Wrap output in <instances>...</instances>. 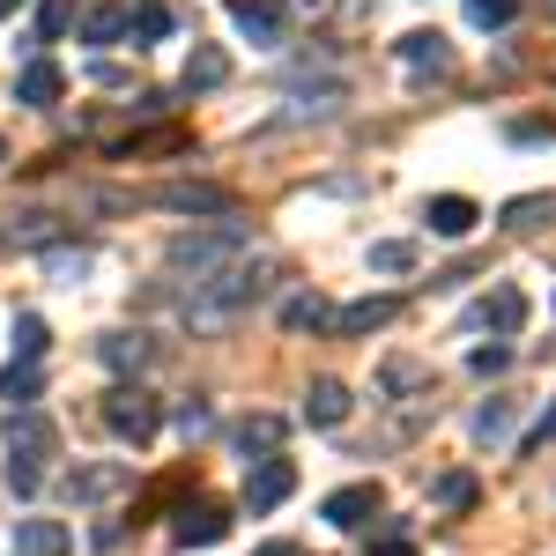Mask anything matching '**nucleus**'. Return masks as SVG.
<instances>
[{"label": "nucleus", "instance_id": "6", "mask_svg": "<svg viewBox=\"0 0 556 556\" xmlns=\"http://www.w3.org/2000/svg\"><path fill=\"white\" fill-rule=\"evenodd\" d=\"M149 201H156V208H172V215H238V201H230L223 186H193V178H178V186H156Z\"/></svg>", "mask_w": 556, "mask_h": 556}, {"label": "nucleus", "instance_id": "13", "mask_svg": "<svg viewBox=\"0 0 556 556\" xmlns=\"http://www.w3.org/2000/svg\"><path fill=\"white\" fill-rule=\"evenodd\" d=\"M15 556H67V527L60 519H15Z\"/></svg>", "mask_w": 556, "mask_h": 556}, {"label": "nucleus", "instance_id": "10", "mask_svg": "<svg viewBox=\"0 0 556 556\" xmlns=\"http://www.w3.org/2000/svg\"><path fill=\"white\" fill-rule=\"evenodd\" d=\"M134 482V468H119V460H112V468H75L67 475V497H75V505H97V497H112V490H127Z\"/></svg>", "mask_w": 556, "mask_h": 556}, {"label": "nucleus", "instance_id": "2", "mask_svg": "<svg viewBox=\"0 0 556 556\" xmlns=\"http://www.w3.org/2000/svg\"><path fill=\"white\" fill-rule=\"evenodd\" d=\"M238 253H245V223H238V215H208V223L178 230L172 245H164V267L201 282V275H215V267H230Z\"/></svg>", "mask_w": 556, "mask_h": 556}, {"label": "nucleus", "instance_id": "3", "mask_svg": "<svg viewBox=\"0 0 556 556\" xmlns=\"http://www.w3.org/2000/svg\"><path fill=\"white\" fill-rule=\"evenodd\" d=\"M52 453H60V430L45 424L38 408H23V416L8 424V490H15V497H38Z\"/></svg>", "mask_w": 556, "mask_h": 556}, {"label": "nucleus", "instance_id": "35", "mask_svg": "<svg viewBox=\"0 0 556 556\" xmlns=\"http://www.w3.org/2000/svg\"><path fill=\"white\" fill-rule=\"evenodd\" d=\"M83 267H89L83 245H75V253H52V275H83Z\"/></svg>", "mask_w": 556, "mask_h": 556}, {"label": "nucleus", "instance_id": "17", "mask_svg": "<svg viewBox=\"0 0 556 556\" xmlns=\"http://www.w3.org/2000/svg\"><path fill=\"white\" fill-rule=\"evenodd\" d=\"M127 23H134V8L104 0V8H89V15H83V38L89 45H119V38H127Z\"/></svg>", "mask_w": 556, "mask_h": 556}, {"label": "nucleus", "instance_id": "29", "mask_svg": "<svg viewBox=\"0 0 556 556\" xmlns=\"http://www.w3.org/2000/svg\"><path fill=\"white\" fill-rule=\"evenodd\" d=\"M38 356H45V319L23 312V319H15V364H38Z\"/></svg>", "mask_w": 556, "mask_h": 556}, {"label": "nucleus", "instance_id": "1", "mask_svg": "<svg viewBox=\"0 0 556 556\" xmlns=\"http://www.w3.org/2000/svg\"><path fill=\"white\" fill-rule=\"evenodd\" d=\"M275 275H282V260L238 253L230 267H215V275H201V282H186V319H193V327H223V319H238L245 304L267 298Z\"/></svg>", "mask_w": 556, "mask_h": 556}, {"label": "nucleus", "instance_id": "38", "mask_svg": "<svg viewBox=\"0 0 556 556\" xmlns=\"http://www.w3.org/2000/svg\"><path fill=\"white\" fill-rule=\"evenodd\" d=\"M0 164H8V141H0Z\"/></svg>", "mask_w": 556, "mask_h": 556}, {"label": "nucleus", "instance_id": "36", "mask_svg": "<svg viewBox=\"0 0 556 556\" xmlns=\"http://www.w3.org/2000/svg\"><path fill=\"white\" fill-rule=\"evenodd\" d=\"M549 438H556V408H549V416H542V430H534L527 445H549Z\"/></svg>", "mask_w": 556, "mask_h": 556}, {"label": "nucleus", "instance_id": "8", "mask_svg": "<svg viewBox=\"0 0 556 556\" xmlns=\"http://www.w3.org/2000/svg\"><path fill=\"white\" fill-rule=\"evenodd\" d=\"M223 534H230V513H223V505H186L178 527H172L178 549H208V542H223Z\"/></svg>", "mask_w": 556, "mask_h": 556}, {"label": "nucleus", "instance_id": "24", "mask_svg": "<svg viewBox=\"0 0 556 556\" xmlns=\"http://www.w3.org/2000/svg\"><path fill=\"white\" fill-rule=\"evenodd\" d=\"M505 438H513V401L475 408V445H505Z\"/></svg>", "mask_w": 556, "mask_h": 556}, {"label": "nucleus", "instance_id": "30", "mask_svg": "<svg viewBox=\"0 0 556 556\" xmlns=\"http://www.w3.org/2000/svg\"><path fill=\"white\" fill-rule=\"evenodd\" d=\"M238 445H245V453H260V460H267V453H275V445H282V424H275V416H253V424L238 430Z\"/></svg>", "mask_w": 556, "mask_h": 556}, {"label": "nucleus", "instance_id": "33", "mask_svg": "<svg viewBox=\"0 0 556 556\" xmlns=\"http://www.w3.org/2000/svg\"><path fill=\"white\" fill-rule=\"evenodd\" d=\"M468 364L482 371V379H490V371H505V364H513V349H505V342H490V349H475Z\"/></svg>", "mask_w": 556, "mask_h": 556}, {"label": "nucleus", "instance_id": "5", "mask_svg": "<svg viewBox=\"0 0 556 556\" xmlns=\"http://www.w3.org/2000/svg\"><path fill=\"white\" fill-rule=\"evenodd\" d=\"M379 505H386L379 482H349V490H334V497L319 505V519H327V527H342V534H356V527H371V519H379Z\"/></svg>", "mask_w": 556, "mask_h": 556}, {"label": "nucleus", "instance_id": "31", "mask_svg": "<svg viewBox=\"0 0 556 556\" xmlns=\"http://www.w3.org/2000/svg\"><path fill=\"white\" fill-rule=\"evenodd\" d=\"M513 15H519V0H468V23H475V30H505Z\"/></svg>", "mask_w": 556, "mask_h": 556}, {"label": "nucleus", "instance_id": "12", "mask_svg": "<svg viewBox=\"0 0 556 556\" xmlns=\"http://www.w3.org/2000/svg\"><path fill=\"white\" fill-rule=\"evenodd\" d=\"M304 416H312L319 430L349 424V386H342V379H312V393H304Z\"/></svg>", "mask_w": 556, "mask_h": 556}, {"label": "nucleus", "instance_id": "20", "mask_svg": "<svg viewBox=\"0 0 556 556\" xmlns=\"http://www.w3.org/2000/svg\"><path fill=\"white\" fill-rule=\"evenodd\" d=\"M482 319H490L497 334H519V327H527V298H519L513 282H505V290H490V304H482Z\"/></svg>", "mask_w": 556, "mask_h": 556}, {"label": "nucleus", "instance_id": "26", "mask_svg": "<svg viewBox=\"0 0 556 556\" xmlns=\"http://www.w3.org/2000/svg\"><path fill=\"white\" fill-rule=\"evenodd\" d=\"M127 30H134L141 45L172 38V8H164V0H141V8H134V23H127Z\"/></svg>", "mask_w": 556, "mask_h": 556}, {"label": "nucleus", "instance_id": "4", "mask_svg": "<svg viewBox=\"0 0 556 556\" xmlns=\"http://www.w3.org/2000/svg\"><path fill=\"white\" fill-rule=\"evenodd\" d=\"M104 424L119 430V438H134V445H149L156 424H164V408H156V393H141V386H112V393H104Z\"/></svg>", "mask_w": 556, "mask_h": 556}, {"label": "nucleus", "instance_id": "15", "mask_svg": "<svg viewBox=\"0 0 556 556\" xmlns=\"http://www.w3.org/2000/svg\"><path fill=\"white\" fill-rule=\"evenodd\" d=\"M393 312H401V298H356V304L334 312V327H342V334H379Z\"/></svg>", "mask_w": 556, "mask_h": 556}, {"label": "nucleus", "instance_id": "39", "mask_svg": "<svg viewBox=\"0 0 556 556\" xmlns=\"http://www.w3.org/2000/svg\"><path fill=\"white\" fill-rule=\"evenodd\" d=\"M542 8H549V15H556V0H542Z\"/></svg>", "mask_w": 556, "mask_h": 556}, {"label": "nucleus", "instance_id": "22", "mask_svg": "<svg viewBox=\"0 0 556 556\" xmlns=\"http://www.w3.org/2000/svg\"><path fill=\"white\" fill-rule=\"evenodd\" d=\"M549 215H556L549 193H519V201H505V215H497V223H505V230H542Z\"/></svg>", "mask_w": 556, "mask_h": 556}, {"label": "nucleus", "instance_id": "7", "mask_svg": "<svg viewBox=\"0 0 556 556\" xmlns=\"http://www.w3.org/2000/svg\"><path fill=\"white\" fill-rule=\"evenodd\" d=\"M290 490H298V468H290V460H275V453L245 468V505H253V513H275Z\"/></svg>", "mask_w": 556, "mask_h": 556}, {"label": "nucleus", "instance_id": "18", "mask_svg": "<svg viewBox=\"0 0 556 556\" xmlns=\"http://www.w3.org/2000/svg\"><path fill=\"white\" fill-rule=\"evenodd\" d=\"M401 60H408V67H430V75H438V67H453V45L438 38V30H408V38H401Z\"/></svg>", "mask_w": 556, "mask_h": 556}, {"label": "nucleus", "instance_id": "27", "mask_svg": "<svg viewBox=\"0 0 556 556\" xmlns=\"http://www.w3.org/2000/svg\"><path fill=\"white\" fill-rule=\"evenodd\" d=\"M371 267H379V275H408V267H416V245H408V238H379V245H371Z\"/></svg>", "mask_w": 556, "mask_h": 556}, {"label": "nucleus", "instance_id": "14", "mask_svg": "<svg viewBox=\"0 0 556 556\" xmlns=\"http://www.w3.org/2000/svg\"><path fill=\"white\" fill-rule=\"evenodd\" d=\"M60 89H67V75H60L52 60H30V67L15 75V104H60Z\"/></svg>", "mask_w": 556, "mask_h": 556}, {"label": "nucleus", "instance_id": "11", "mask_svg": "<svg viewBox=\"0 0 556 556\" xmlns=\"http://www.w3.org/2000/svg\"><path fill=\"white\" fill-rule=\"evenodd\" d=\"M230 23L260 45H282V8L275 0H230Z\"/></svg>", "mask_w": 556, "mask_h": 556}, {"label": "nucleus", "instance_id": "37", "mask_svg": "<svg viewBox=\"0 0 556 556\" xmlns=\"http://www.w3.org/2000/svg\"><path fill=\"white\" fill-rule=\"evenodd\" d=\"M379 556H416V549H408V542H386V549Z\"/></svg>", "mask_w": 556, "mask_h": 556}, {"label": "nucleus", "instance_id": "25", "mask_svg": "<svg viewBox=\"0 0 556 556\" xmlns=\"http://www.w3.org/2000/svg\"><path fill=\"white\" fill-rule=\"evenodd\" d=\"M75 30V0H38V45H60Z\"/></svg>", "mask_w": 556, "mask_h": 556}, {"label": "nucleus", "instance_id": "23", "mask_svg": "<svg viewBox=\"0 0 556 556\" xmlns=\"http://www.w3.org/2000/svg\"><path fill=\"white\" fill-rule=\"evenodd\" d=\"M38 386H45V371H38V364H8V371H0V401L30 408V401H38Z\"/></svg>", "mask_w": 556, "mask_h": 556}, {"label": "nucleus", "instance_id": "32", "mask_svg": "<svg viewBox=\"0 0 556 556\" xmlns=\"http://www.w3.org/2000/svg\"><path fill=\"white\" fill-rule=\"evenodd\" d=\"M15 238H23V245H52V238H60V223H52V215H23V230H15Z\"/></svg>", "mask_w": 556, "mask_h": 556}, {"label": "nucleus", "instance_id": "34", "mask_svg": "<svg viewBox=\"0 0 556 556\" xmlns=\"http://www.w3.org/2000/svg\"><path fill=\"white\" fill-rule=\"evenodd\" d=\"M386 386H393V393H408V386H424V371H416L408 356H393V364H386Z\"/></svg>", "mask_w": 556, "mask_h": 556}, {"label": "nucleus", "instance_id": "21", "mask_svg": "<svg viewBox=\"0 0 556 556\" xmlns=\"http://www.w3.org/2000/svg\"><path fill=\"white\" fill-rule=\"evenodd\" d=\"M149 356H156L149 334H104V364H112V371H141Z\"/></svg>", "mask_w": 556, "mask_h": 556}, {"label": "nucleus", "instance_id": "19", "mask_svg": "<svg viewBox=\"0 0 556 556\" xmlns=\"http://www.w3.org/2000/svg\"><path fill=\"white\" fill-rule=\"evenodd\" d=\"M327 319H334V312H327L319 290H298V298L282 304V327H290V334H312V327H327Z\"/></svg>", "mask_w": 556, "mask_h": 556}, {"label": "nucleus", "instance_id": "28", "mask_svg": "<svg viewBox=\"0 0 556 556\" xmlns=\"http://www.w3.org/2000/svg\"><path fill=\"white\" fill-rule=\"evenodd\" d=\"M430 505H438V513H468L475 505V475H445V482L430 490Z\"/></svg>", "mask_w": 556, "mask_h": 556}, {"label": "nucleus", "instance_id": "9", "mask_svg": "<svg viewBox=\"0 0 556 556\" xmlns=\"http://www.w3.org/2000/svg\"><path fill=\"white\" fill-rule=\"evenodd\" d=\"M424 223L438 230V238H468L475 223H482V208H475L468 193H438V201L424 208Z\"/></svg>", "mask_w": 556, "mask_h": 556}, {"label": "nucleus", "instance_id": "16", "mask_svg": "<svg viewBox=\"0 0 556 556\" xmlns=\"http://www.w3.org/2000/svg\"><path fill=\"white\" fill-rule=\"evenodd\" d=\"M215 83H230V60H223L215 45H193V52H186V75H178V89L193 97V89H215Z\"/></svg>", "mask_w": 556, "mask_h": 556}]
</instances>
